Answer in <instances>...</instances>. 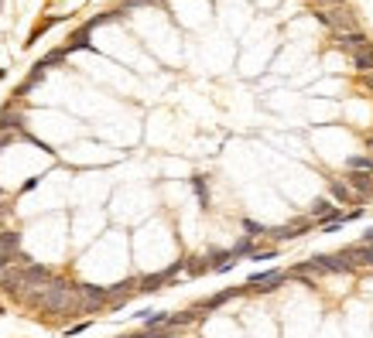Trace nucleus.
<instances>
[{
	"label": "nucleus",
	"mask_w": 373,
	"mask_h": 338,
	"mask_svg": "<svg viewBox=\"0 0 373 338\" xmlns=\"http://www.w3.org/2000/svg\"><path fill=\"white\" fill-rule=\"evenodd\" d=\"M281 280H284V270H257V273H250L247 287L250 290H260V294H271V290H278Z\"/></svg>",
	"instance_id": "nucleus-1"
},
{
	"label": "nucleus",
	"mask_w": 373,
	"mask_h": 338,
	"mask_svg": "<svg viewBox=\"0 0 373 338\" xmlns=\"http://www.w3.org/2000/svg\"><path fill=\"white\" fill-rule=\"evenodd\" d=\"M182 267H185V260H178V263H171L168 270H161V273H151V277H144V280L137 283V290H141V294H151V290H157L161 283H168V280H171L175 273L182 270Z\"/></svg>",
	"instance_id": "nucleus-2"
},
{
	"label": "nucleus",
	"mask_w": 373,
	"mask_h": 338,
	"mask_svg": "<svg viewBox=\"0 0 373 338\" xmlns=\"http://www.w3.org/2000/svg\"><path fill=\"white\" fill-rule=\"evenodd\" d=\"M339 256H342L349 267H373V246H363V243H356V246H346Z\"/></svg>",
	"instance_id": "nucleus-3"
},
{
	"label": "nucleus",
	"mask_w": 373,
	"mask_h": 338,
	"mask_svg": "<svg viewBox=\"0 0 373 338\" xmlns=\"http://www.w3.org/2000/svg\"><path fill=\"white\" fill-rule=\"evenodd\" d=\"M336 45H339L342 52H353V55H356V52H367V48H370V38H367L363 31H346V34L339 31V34H336Z\"/></svg>",
	"instance_id": "nucleus-4"
},
{
	"label": "nucleus",
	"mask_w": 373,
	"mask_h": 338,
	"mask_svg": "<svg viewBox=\"0 0 373 338\" xmlns=\"http://www.w3.org/2000/svg\"><path fill=\"white\" fill-rule=\"evenodd\" d=\"M346 185H349V192H356V195H370L373 192L370 171H349V174H346Z\"/></svg>",
	"instance_id": "nucleus-5"
},
{
	"label": "nucleus",
	"mask_w": 373,
	"mask_h": 338,
	"mask_svg": "<svg viewBox=\"0 0 373 338\" xmlns=\"http://www.w3.org/2000/svg\"><path fill=\"white\" fill-rule=\"evenodd\" d=\"M308 219H301V222H295V225H281V229H267L264 236H271V239H298V236H305L308 232Z\"/></svg>",
	"instance_id": "nucleus-6"
},
{
	"label": "nucleus",
	"mask_w": 373,
	"mask_h": 338,
	"mask_svg": "<svg viewBox=\"0 0 373 338\" xmlns=\"http://www.w3.org/2000/svg\"><path fill=\"white\" fill-rule=\"evenodd\" d=\"M315 263H318V270H322V273H349V270H353L342 256H315Z\"/></svg>",
	"instance_id": "nucleus-7"
},
{
	"label": "nucleus",
	"mask_w": 373,
	"mask_h": 338,
	"mask_svg": "<svg viewBox=\"0 0 373 338\" xmlns=\"http://www.w3.org/2000/svg\"><path fill=\"white\" fill-rule=\"evenodd\" d=\"M21 246V232L14 229H0V256H14Z\"/></svg>",
	"instance_id": "nucleus-8"
},
{
	"label": "nucleus",
	"mask_w": 373,
	"mask_h": 338,
	"mask_svg": "<svg viewBox=\"0 0 373 338\" xmlns=\"http://www.w3.org/2000/svg\"><path fill=\"white\" fill-rule=\"evenodd\" d=\"M236 294H243V287H233V290H219V294L206 297V301H202V308H206V311H213V308H219V304H226V301H233Z\"/></svg>",
	"instance_id": "nucleus-9"
},
{
	"label": "nucleus",
	"mask_w": 373,
	"mask_h": 338,
	"mask_svg": "<svg viewBox=\"0 0 373 338\" xmlns=\"http://www.w3.org/2000/svg\"><path fill=\"white\" fill-rule=\"evenodd\" d=\"M329 192H332V198H339V202H353V192H349V185L346 181H329Z\"/></svg>",
	"instance_id": "nucleus-10"
},
{
	"label": "nucleus",
	"mask_w": 373,
	"mask_h": 338,
	"mask_svg": "<svg viewBox=\"0 0 373 338\" xmlns=\"http://www.w3.org/2000/svg\"><path fill=\"white\" fill-rule=\"evenodd\" d=\"M192 188H195V195H199V205H202V208H209V185H206V178H202V174H195V178H192Z\"/></svg>",
	"instance_id": "nucleus-11"
},
{
	"label": "nucleus",
	"mask_w": 373,
	"mask_h": 338,
	"mask_svg": "<svg viewBox=\"0 0 373 338\" xmlns=\"http://www.w3.org/2000/svg\"><path fill=\"white\" fill-rule=\"evenodd\" d=\"M79 48H93V45H89V28H82V31H79V34L72 38V41L65 45V52H79Z\"/></svg>",
	"instance_id": "nucleus-12"
},
{
	"label": "nucleus",
	"mask_w": 373,
	"mask_h": 338,
	"mask_svg": "<svg viewBox=\"0 0 373 338\" xmlns=\"http://www.w3.org/2000/svg\"><path fill=\"white\" fill-rule=\"evenodd\" d=\"M65 55H69V52H65V48H55V52H52V55H45V58H41V62H38V68H48V65H59V62H62V58H65Z\"/></svg>",
	"instance_id": "nucleus-13"
},
{
	"label": "nucleus",
	"mask_w": 373,
	"mask_h": 338,
	"mask_svg": "<svg viewBox=\"0 0 373 338\" xmlns=\"http://www.w3.org/2000/svg\"><path fill=\"white\" fill-rule=\"evenodd\" d=\"M243 229H247V239H257V236L267 232V229H264L260 222H253V219H243Z\"/></svg>",
	"instance_id": "nucleus-14"
},
{
	"label": "nucleus",
	"mask_w": 373,
	"mask_h": 338,
	"mask_svg": "<svg viewBox=\"0 0 373 338\" xmlns=\"http://www.w3.org/2000/svg\"><path fill=\"white\" fill-rule=\"evenodd\" d=\"M229 253H233V260H240V256H247V253H253V239H240V243H236V246H233Z\"/></svg>",
	"instance_id": "nucleus-15"
},
{
	"label": "nucleus",
	"mask_w": 373,
	"mask_h": 338,
	"mask_svg": "<svg viewBox=\"0 0 373 338\" xmlns=\"http://www.w3.org/2000/svg\"><path fill=\"white\" fill-rule=\"evenodd\" d=\"M332 212V205L325 202V198H318V202L311 205V219H322V215H329Z\"/></svg>",
	"instance_id": "nucleus-16"
},
{
	"label": "nucleus",
	"mask_w": 373,
	"mask_h": 338,
	"mask_svg": "<svg viewBox=\"0 0 373 338\" xmlns=\"http://www.w3.org/2000/svg\"><path fill=\"white\" fill-rule=\"evenodd\" d=\"M185 267H188V273H192V277H199V273L209 270V263H202V260H185Z\"/></svg>",
	"instance_id": "nucleus-17"
},
{
	"label": "nucleus",
	"mask_w": 373,
	"mask_h": 338,
	"mask_svg": "<svg viewBox=\"0 0 373 338\" xmlns=\"http://www.w3.org/2000/svg\"><path fill=\"white\" fill-rule=\"evenodd\" d=\"M171 328H154V332H141V335H127V338H168Z\"/></svg>",
	"instance_id": "nucleus-18"
},
{
	"label": "nucleus",
	"mask_w": 373,
	"mask_h": 338,
	"mask_svg": "<svg viewBox=\"0 0 373 338\" xmlns=\"http://www.w3.org/2000/svg\"><path fill=\"white\" fill-rule=\"evenodd\" d=\"M86 328H89V321H79V325H72V328H69V335H79V332H86Z\"/></svg>",
	"instance_id": "nucleus-19"
},
{
	"label": "nucleus",
	"mask_w": 373,
	"mask_h": 338,
	"mask_svg": "<svg viewBox=\"0 0 373 338\" xmlns=\"http://www.w3.org/2000/svg\"><path fill=\"white\" fill-rule=\"evenodd\" d=\"M360 243H363V246H373V229H370V232H363V239H360Z\"/></svg>",
	"instance_id": "nucleus-20"
},
{
	"label": "nucleus",
	"mask_w": 373,
	"mask_h": 338,
	"mask_svg": "<svg viewBox=\"0 0 373 338\" xmlns=\"http://www.w3.org/2000/svg\"><path fill=\"white\" fill-rule=\"evenodd\" d=\"M127 3H154V0H127Z\"/></svg>",
	"instance_id": "nucleus-21"
},
{
	"label": "nucleus",
	"mask_w": 373,
	"mask_h": 338,
	"mask_svg": "<svg viewBox=\"0 0 373 338\" xmlns=\"http://www.w3.org/2000/svg\"><path fill=\"white\" fill-rule=\"evenodd\" d=\"M367 147H370V150H373V134H370V137H367Z\"/></svg>",
	"instance_id": "nucleus-22"
},
{
	"label": "nucleus",
	"mask_w": 373,
	"mask_h": 338,
	"mask_svg": "<svg viewBox=\"0 0 373 338\" xmlns=\"http://www.w3.org/2000/svg\"><path fill=\"white\" fill-rule=\"evenodd\" d=\"M3 75H7V68H0V79H3Z\"/></svg>",
	"instance_id": "nucleus-23"
},
{
	"label": "nucleus",
	"mask_w": 373,
	"mask_h": 338,
	"mask_svg": "<svg viewBox=\"0 0 373 338\" xmlns=\"http://www.w3.org/2000/svg\"><path fill=\"white\" fill-rule=\"evenodd\" d=\"M0 314H3V308H0Z\"/></svg>",
	"instance_id": "nucleus-24"
},
{
	"label": "nucleus",
	"mask_w": 373,
	"mask_h": 338,
	"mask_svg": "<svg viewBox=\"0 0 373 338\" xmlns=\"http://www.w3.org/2000/svg\"><path fill=\"white\" fill-rule=\"evenodd\" d=\"M0 229H3V222H0Z\"/></svg>",
	"instance_id": "nucleus-25"
}]
</instances>
